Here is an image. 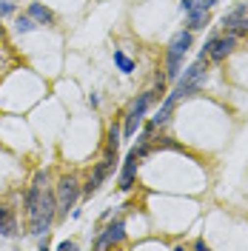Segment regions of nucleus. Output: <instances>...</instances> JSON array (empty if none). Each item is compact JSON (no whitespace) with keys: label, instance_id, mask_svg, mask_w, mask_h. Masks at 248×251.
<instances>
[{"label":"nucleus","instance_id":"nucleus-7","mask_svg":"<svg viewBox=\"0 0 248 251\" xmlns=\"http://www.w3.org/2000/svg\"><path fill=\"white\" fill-rule=\"evenodd\" d=\"M223 26H225V31L234 34V37L248 34V9L246 6H234L231 12L223 15Z\"/></svg>","mask_w":248,"mask_h":251},{"label":"nucleus","instance_id":"nucleus-11","mask_svg":"<svg viewBox=\"0 0 248 251\" xmlns=\"http://www.w3.org/2000/svg\"><path fill=\"white\" fill-rule=\"evenodd\" d=\"M0 234L3 237H15L17 234V217L9 205H0Z\"/></svg>","mask_w":248,"mask_h":251},{"label":"nucleus","instance_id":"nucleus-5","mask_svg":"<svg viewBox=\"0 0 248 251\" xmlns=\"http://www.w3.org/2000/svg\"><path fill=\"white\" fill-rule=\"evenodd\" d=\"M154 103V92H143L131 103V109H128V114H125V137H134L137 134V128H140V123H143V117H146V111H149V106Z\"/></svg>","mask_w":248,"mask_h":251},{"label":"nucleus","instance_id":"nucleus-8","mask_svg":"<svg viewBox=\"0 0 248 251\" xmlns=\"http://www.w3.org/2000/svg\"><path fill=\"white\" fill-rule=\"evenodd\" d=\"M125 240V226H123V220H114L109 228L103 231V234L97 237V243H94V249H111V246H117V243H123Z\"/></svg>","mask_w":248,"mask_h":251},{"label":"nucleus","instance_id":"nucleus-16","mask_svg":"<svg viewBox=\"0 0 248 251\" xmlns=\"http://www.w3.org/2000/svg\"><path fill=\"white\" fill-rule=\"evenodd\" d=\"M120 146V128L117 126H111L109 128V143H106V149H117Z\"/></svg>","mask_w":248,"mask_h":251},{"label":"nucleus","instance_id":"nucleus-4","mask_svg":"<svg viewBox=\"0 0 248 251\" xmlns=\"http://www.w3.org/2000/svg\"><path fill=\"white\" fill-rule=\"evenodd\" d=\"M80 197V180L77 174H66L60 183H57V194H54V200H57V214H69V208H74Z\"/></svg>","mask_w":248,"mask_h":251},{"label":"nucleus","instance_id":"nucleus-21","mask_svg":"<svg viewBox=\"0 0 248 251\" xmlns=\"http://www.w3.org/2000/svg\"><path fill=\"white\" fill-rule=\"evenodd\" d=\"M243 6H246V9H248V0H246V3H243Z\"/></svg>","mask_w":248,"mask_h":251},{"label":"nucleus","instance_id":"nucleus-17","mask_svg":"<svg viewBox=\"0 0 248 251\" xmlns=\"http://www.w3.org/2000/svg\"><path fill=\"white\" fill-rule=\"evenodd\" d=\"M57 249H60V251H74V249H77V243H72V240H63V243H57Z\"/></svg>","mask_w":248,"mask_h":251},{"label":"nucleus","instance_id":"nucleus-19","mask_svg":"<svg viewBox=\"0 0 248 251\" xmlns=\"http://www.w3.org/2000/svg\"><path fill=\"white\" fill-rule=\"evenodd\" d=\"M12 12H15V6H12V3H0V17H3V15H12Z\"/></svg>","mask_w":248,"mask_h":251},{"label":"nucleus","instance_id":"nucleus-20","mask_svg":"<svg viewBox=\"0 0 248 251\" xmlns=\"http://www.w3.org/2000/svg\"><path fill=\"white\" fill-rule=\"evenodd\" d=\"M214 3H217V0H197V6H202V9H211Z\"/></svg>","mask_w":248,"mask_h":251},{"label":"nucleus","instance_id":"nucleus-6","mask_svg":"<svg viewBox=\"0 0 248 251\" xmlns=\"http://www.w3.org/2000/svg\"><path fill=\"white\" fill-rule=\"evenodd\" d=\"M234 46H237V37H234V34H225V37H211V40L205 43V49H202L200 57L208 54L214 63H223L234 51Z\"/></svg>","mask_w":248,"mask_h":251},{"label":"nucleus","instance_id":"nucleus-1","mask_svg":"<svg viewBox=\"0 0 248 251\" xmlns=\"http://www.w3.org/2000/svg\"><path fill=\"white\" fill-rule=\"evenodd\" d=\"M43 183H46V172H37L29 186V194H26V211H29V223H31L29 234L40 237V240L49 237V228L57 217V200Z\"/></svg>","mask_w":248,"mask_h":251},{"label":"nucleus","instance_id":"nucleus-14","mask_svg":"<svg viewBox=\"0 0 248 251\" xmlns=\"http://www.w3.org/2000/svg\"><path fill=\"white\" fill-rule=\"evenodd\" d=\"M34 26H37V23H34L29 15H17L15 17V29L20 31V34H23V31H34Z\"/></svg>","mask_w":248,"mask_h":251},{"label":"nucleus","instance_id":"nucleus-9","mask_svg":"<svg viewBox=\"0 0 248 251\" xmlns=\"http://www.w3.org/2000/svg\"><path fill=\"white\" fill-rule=\"evenodd\" d=\"M137 163H140V157L134 154V151H128V157H125V166H123V174H120V188H123V191H128V188L134 186Z\"/></svg>","mask_w":248,"mask_h":251},{"label":"nucleus","instance_id":"nucleus-12","mask_svg":"<svg viewBox=\"0 0 248 251\" xmlns=\"http://www.w3.org/2000/svg\"><path fill=\"white\" fill-rule=\"evenodd\" d=\"M29 17L37 23V26H51V23H54L51 9H46L43 3H29Z\"/></svg>","mask_w":248,"mask_h":251},{"label":"nucleus","instance_id":"nucleus-15","mask_svg":"<svg viewBox=\"0 0 248 251\" xmlns=\"http://www.w3.org/2000/svg\"><path fill=\"white\" fill-rule=\"evenodd\" d=\"M114 63L120 66V72H125V75H131V72H134V63L128 60L123 51H114Z\"/></svg>","mask_w":248,"mask_h":251},{"label":"nucleus","instance_id":"nucleus-2","mask_svg":"<svg viewBox=\"0 0 248 251\" xmlns=\"http://www.w3.org/2000/svg\"><path fill=\"white\" fill-rule=\"evenodd\" d=\"M194 37H191V29L186 31H177L174 37L169 40V49H166V66H169V80L180 77V69H183V57L186 51L191 49Z\"/></svg>","mask_w":248,"mask_h":251},{"label":"nucleus","instance_id":"nucleus-13","mask_svg":"<svg viewBox=\"0 0 248 251\" xmlns=\"http://www.w3.org/2000/svg\"><path fill=\"white\" fill-rule=\"evenodd\" d=\"M205 23H208V9L194 6V9L188 12V29H205Z\"/></svg>","mask_w":248,"mask_h":251},{"label":"nucleus","instance_id":"nucleus-3","mask_svg":"<svg viewBox=\"0 0 248 251\" xmlns=\"http://www.w3.org/2000/svg\"><path fill=\"white\" fill-rule=\"evenodd\" d=\"M202 83H205V57L194 63V66H188L186 72H183V77H177V89L174 94L183 100V97H194V94H200Z\"/></svg>","mask_w":248,"mask_h":251},{"label":"nucleus","instance_id":"nucleus-10","mask_svg":"<svg viewBox=\"0 0 248 251\" xmlns=\"http://www.w3.org/2000/svg\"><path fill=\"white\" fill-rule=\"evenodd\" d=\"M177 103H180V97H177V94L171 92L169 97H166V100H163V106H160V109H157V114L154 117H151V126H163V123H169V117H171V111H174V106H177Z\"/></svg>","mask_w":248,"mask_h":251},{"label":"nucleus","instance_id":"nucleus-18","mask_svg":"<svg viewBox=\"0 0 248 251\" xmlns=\"http://www.w3.org/2000/svg\"><path fill=\"white\" fill-rule=\"evenodd\" d=\"M194 6H197V0H180V9H183V12H191V9H194Z\"/></svg>","mask_w":248,"mask_h":251}]
</instances>
